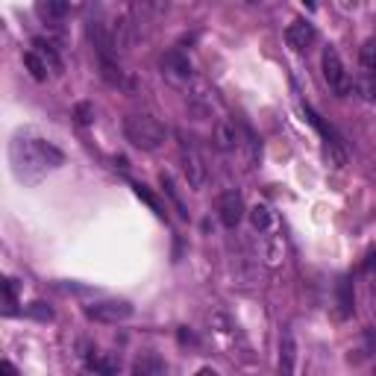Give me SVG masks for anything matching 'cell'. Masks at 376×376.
Wrapping results in <instances>:
<instances>
[{
    "mask_svg": "<svg viewBox=\"0 0 376 376\" xmlns=\"http://www.w3.org/2000/svg\"><path fill=\"white\" fill-rule=\"evenodd\" d=\"M239 150H244V156H247L250 165L259 159V138L253 135V130H250L247 124H239Z\"/></svg>",
    "mask_w": 376,
    "mask_h": 376,
    "instance_id": "obj_15",
    "label": "cell"
},
{
    "mask_svg": "<svg viewBox=\"0 0 376 376\" xmlns=\"http://www.w3.org/2000/svg\"><path fill=\"white\" fill-rule=\"evenodd\" d=\"M33 47H35V53L45 59L47 62V68H53V71H62V59L56 56V50H53V45L50 42H45V38H35L33 42Z\"/></svg>",
    "mask_w": 376,
    "mask_h": 376,
    "instance_id": "obj_18",
    "label": "cell"
},
{
    "mask_svg": "<svg viewBox=\"0 0 376 376\" xmlns=\"http://www.w3.org/2000/svg\"><path fill=\"white\" fill-rule=\"evenodd\" d=\"M314 38H318V33H314V27H312L309 21H294V24L285 30V42H288V47H294V50H309Z\"/></svg>",
    "mask_w": 376,
    "mask_h": 376,
    "instance_id": "obj_9",
    "label": "cell"
},
{
    "mask_svg": "<svg viewBox=\"0 0 376 376\" xmlns=\"http://www.w3.org/2000/svg\"><path fill=\"white\" fill-rule=\"evenodd\" d=\"M247 4H262V0H247Z\"/></svg>",
    "mask_w": 376,
    "mask_h": 376,
    "instance_id": "obj_28",
    "label": "cell"
},
{
    "mask_svg": "<svg viewBox=\"0 0 376 376\" xmlns=\"http://www.w3.org/2000/svg\"><path fill=\"white\" fill-rule=\"evenodd\" d=\"M159 183H162V188H165V194L173 200V206H176V212H180L183 217H188V209H186V203H183V197L176 194V188H173V180H171V173H162L159 176Z\"/></svg>",
    "mask_w": 376,
    "mask_h": 376,
    "instance_id": "obj_21",
    "label": "cell"
},
{
    "mask_svg": "<svg viewBox=\"0 0 376 376\" xmlns=\"http://www.w3.org/2000/svg\"><path fill=\"white\" fill-rule=\"evenodd\" d=\"M215 138H217V147L221 150H239V124L221 121L215 130Z\"/></svg>",
    "mask_w": 376,
    "mask_h": 376,
    "instance_id": "obj_12",
    "label": "cell"
},
{
    "mask_svg": "<svg viewBox=\"0 0 376 376\" xmlns=\"http://www.w3.org/2000/svg\"><path fill=\"white\" fill-rule=\"evenodd\" d=\"M335 297H338V314H341V318H350V314H353V306H355L350 276H341V280L335 283Z\"/></svg>",
    "mask_w": 376,
    "mask_h": 376,
    "instance_id": "obj_11",
    "label": "cell"
},
{
    "mask_svg": "<svg viewBox=\"0 0 376 376\" xmlns=\"http://www.w3.org/2000/svg\"><path fill=\"white\" fill-rule=\"evenodd\" d=\"M303 4H306V6H314V0H303Z\"/></svg>",
    "mask_w": 376,
    "mask_h": 376,
    "instance_id": "obj_27",
    "label": "cell"
},
{
    "mask_svg": "<svg viewBox=\"0 0 376 376\" xmlns=\"http://www.w3.org/2000/svg\"><path fill=\"white\" fill-rule=\"evenodd\" d=\"M359 62L368 74H376V38H368L359 50Z\"/></svg>",
    "mask_w": 376,
    "mask_h": 376,
    "instance_id": "obj_20",
    "label": "cell"
},
{
    "mask_svg": "<svg viewBox=\"0 0 376 376\" xmlns=\"http://www.w3.org/2000/svg\"><path fill=\"white\" fill-rule=\"evenodd\" d=\"M303 112H306V118H309V124L326 138V150L332 153V159L338 162V165H344V162H347V147H344V138L338 135V130H335L332 124H326L324 118L314 112L309 103H303Z\"/></svg>",
    "mask_w": 376,
    "mask_h": 376,
    "instance_id": "obj_5",
    "label": "cell"
},
{
    "mask_svg": "<svg viewBox=\"0 0 376 376\" xmlns=\"http://www.w3.org/2000/svg\"><path fill=\"white\" fill-rule=\"evenodd\" d=\"M132 191H135V197H138V200L150 206V212H153L156 217H159V221H168V209L162 206V200H159V197H156L153 191H147V186H142V183H132Z\"/></svg>",
    "mask_w": 376,
    "mask_h": 376,
    "instance_id": "obj_13",
    "label": "cell"
},
{
    "mask_svg": "<svg viewBox=\"0 0 376 376\" xmlns=\"http://www.w3.org/2000/svg\"><path fill=\"white\" fill-rule=\"evenodd\" d=\"M24 65H27V71L33 74V80H38V83L47 80V62H45V59L38 56L35 50H27V53H24Z\"/></svg>",
    "mask_w": 376,
    "mask_h": 376,
    "instance_id": "obj_17",
    "label": "cell"
},
{
    "mask_svg": "<svg viewBox=\"0 0 376 376\" xmlns=\"http://www.w3.org/2000/svg\"><path fill=\"white\" fill-rule=\"evenodd\" d=\"M65 153L33 132H15L9 142V165L21 183H38L47 171L62 168Z\"/></svg>",
    "mask_w": 376,
    "mask_h": 376,
    "instance_id": "obj_1",
    "label": "cell"
},
{
    "mask_svg": "<svg viewBox=\"0 0 376 376\" xmlns=\"http://www.w3.org/2000/svg\"><path fill=\"white\" fill-rule=\"evenodd\" d=\"M215 209H217V217H221V224L224 227H229V229H235L241 221H244V200H241V194L235 191V188H229V191H224L221 197H217V203H215Z\"/></svg>",
    "mask_w": 376,
    "mask_h": 376,
    "instance_id": "obj_7",
    "label": "cell"
},
{
    "mask_svg": "<svg viewBox=\"0 0 376 376\" xmlns=\"http://www.w3.org/2000/svg\"><path fill=\"white\" fill-rule=\"evenodd\" d=\"M132 373H138V376H159V373H165V362L156 353H144L142 359H135Z\"/></svg>",
    "mask_w": 376,
    "mask_h": 376,
    "instance_id": "obj_14",
    "label": "cell"
},
{
    "mask_svg": "<svg viewBox=\"0 0 376 376\" xmlns=\"http://www.w3.org/2000/svg\"><path fill=\"white\" fill-rule=\"evenodd\" d=\"M359 91L365 94V101H370V103H376V74H368V80L359 86Z\"/></svg>",
    "mask_w": 376,
    "mask_h": 376,
    "instance_id": "obj_26",
    "label": "cell"
},
{
    "mask_svg": "<svg viewBox=\"0 0 376 376\" xmlns=\"http://www.w3.org/2000/svg\"><path fill=\"white\" fill-rule=\"evenodd\" d=\"M74 118H76V124L89 127V124L94 121V106H91V103H76V109H74Z\"/></svg>",
    "mask_w": 376,
    "mask_h": 376,
    "instance_id": "obj_23",
    "label": "cell"
},
{
    "mask_svg": "<svg viewBox=\"0 0 376 376\" xmlns=\"http://www.w3.org/2000/svg\"><path fill=\"white\" fill-rule=\"evenodd\" d=\"M250 224H253L256 232H265V229L270 227V209H268L265 203H256V206L250 209Z\"/></svg>",
    "mask_w": 376,
    "mask_h": 376,
    "instance_id": "obj_19",
    "label": "cell"
},
{
    "mask_svg": "<svg viewBox=\"0 0 376 376\" xmlns=\"http://www.w3.org/2000/svg\"><path fill=\"white\" fill-rule=\"evenodd\" d=\"M35 12H38V18H42V21L56 24V21H62V18L71 12V0H38Z\"/></svg>",
    "mask_w": 376,
    "mask_h": 376,
    "instance_id": "obj_10",
    "label": "cell"
},
{
    "mask_svg": "<svg viewBox=\"0 0 376 376\" xmlns=\"http://www.w3.org/2000/svg\"><path fill=\"white\" fill-rule=\"evenodd\" d=\"M159 68H162V76L171 83V86H188L191 76H194V68H191V59L183 53V50H165L162 59H159Z\"/></svg>",
    "mask_w": 376,
    "mask_h": 376,
    "instance_id": "obj_4",
    "label": "cell"
},
{
    "mask_svg": "<svg viewBox=\"0 0 376 376\" xmlns=\"http://www.w3.org/2000/svg\"><path fill=\"white\" fill-rule=\"evenodd\" d=\"M24 312L30 314V318H35V321H50V318H53V309L45 306V303H30Z\"/></svg>",
    "mask_w": 376,
    "mask_h": 376,
    "instance_id": "obj_22",
    "label": "cell"
},
{
    "mask_svg": "<svg viewBox=\"0 0 376 376\" xmlns=\"http://www.w3.org/2000/svg\"><path fill=\"white\" fill-rule=\"evenodd\" d=\"M321 68H324V80L329 83V89L338 94V97H347L353 83H350V74L341 62V56L335 47H324V56H321Z\"/></svg>",
    "mask_w": 376,
    "mask_h": 376,
    "instance_id": "obj_3",
    "label": "cell"
},
{
    "mask_svg": "<svg viewBox=\"0 0 376 376\" xmlns=\"http://www.w3.org/2000/svg\"><path fill=\"white\" fill-rule=\"evenodd\" d=\"M373 373H376V365H373Z\"/></svg>",
    "mask_w": 376,
    "mask_h": 376,
    "instance_id": "obj_29",
    "label": "cell"
},
{
    "mask_svg": "<svg viewBox=\"0 0 376 376\" xmlns=\"http://www.w3.org/2000/svg\"><path fill=\"white\" fill-rule=\"evenodd\" d=\"M294 359H297L294 338L285 332V335H283V341H280V370H283V373H294Z\"/></svg>",
    "mask_w": 376,
    "mask_h": 376,
    "instance_id": "obj_16",
    "label": "cell"
},
{
    "mask_svg": "<svg viewBox=\"0 0 376 376\" xmlns=\"http://www.w3.org/2000/svg\"><path fill=\"white\" fill-rule=\"evenodd\" d=\"M180 159H183V171H186V180L191 188H203L206 183V165H203V156L197 153L194 144H188L186 138H183V144H180Z\"/></svg>",
    "mask_w": 376,
    "mask_h": 376,
    "instance_id": "obj_8",
    "label": "cell"
},
{
    "mask_svg": "<svg viewBox=\"0 0 376 376\" xmlns=\"http://www.w3.org/2000/svg\"><path fill=\"white\" fill-rule=\"evenodd\" d=\"M89 368L97 370V373H115V370H118V362H109V359H101V355H94V359H89Z\"/></svg>",
    "mask_w": 376,
    "mask_h": 376,
    "instance_id": "obj_25",
    "label": "cell"
},
{
    "mask_svg": "<svg viewBox=\"0 0 376 376\" xmlns=\"http://www.w3.org/2000/svg\"><path fill=\"white\" fill-rule=\"evenodd\" d=\"M4 303H6V309H4V314H15V283L12 280H4Z\"/></svg>",
    "mask_w": 376,
    "mask_h": 376,
    "instance_id": "obj_24",
    "label": "cell"
},
{
    "mask_svg": "<svg viewBox=\"0 0 376 376\" xmlns=\"http://www.w3.org/2000/svg\"><path fill=\"white\" fill-rule=\"evenodd\" d=\"M86 318L97 324H124L132 318V306L127 300H101L86 309Z\"/></svg>",
    "mask_w": 376,
    "mask_h": 376,
    "instance_id": "obj_6",
    "label": "cell"
},
{
    "mask_svg": "<svg viewBox=\"0 0 376 376\" xmlns=\"http://www.w3.org/2000/svg\"><path fill=\"white\" fill-rule=\"evenodd\" d=\"M124 135H127V142L132 147L144 150V153H153V150H159L165 144L168 130L150 115H130L124 121Z\"/></svg>",
    "mask_w": 376,
    "mask_h": 376,
    "instance_id": "obj_2",
    "label": "cell"
}]
</instances>
